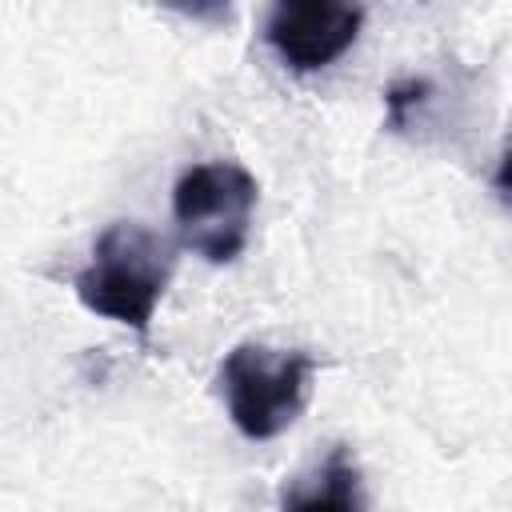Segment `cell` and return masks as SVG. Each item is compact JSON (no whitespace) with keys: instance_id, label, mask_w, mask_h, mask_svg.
Returning a JSON list of instances; mask_svg holds the SVG:
<instances>
[{"instance_id":"6da1fadb","label":"cell","mask_w":512,"mask_h":512,"mask_svg":"<svg viewBox=\"0 0 512 512\" xmlns=\"http://www.w3.org/2000/svg\"><path fill=\"white\" fill-rule=\"evenodd\" d=\"M168 280H172L168 240L136 220H116L96 236L92 260L88 268L76 272L72 288L88 312L148 336Z\"/></svg>"},{"instance_id":"7a4b0ae2","label":"cell","mask_w":512,"mask_h":512,"mask_svg":"<svg viewBox=\"0 0 512 512\" xmlns=\"http://www.w3.org/2000/svg\"><path fill=\"white\" fill-rule=\"evenodd\" d=\"M312 368L316 360L300 348H268L256 340L236 344L216 372L236 432L248 440H272L296 424L308 400Z\"/></svg>"},{"instance_id":"3957f363","label":"cell","mask_w":512,"mask_h":512,"mask_svg":"<svg viewBox=\"0 0 512 512\" xmlns=\"http://www.w3.org/2000/svg\"><path fill=\"white\" fill-rule=\"evenodd\" d=\"M256 176L232 160L192 164L172 188V216L180 244L208 264H232L252 232Z\"/></svg>"},{"instance_id":"277c9868","label":"cell","mask_w":512,"mask_h":512,"mask_svg":"<svg viewBox=\"0 0 512 512\" xmlns=\"http://www.w3.org/2000/svg\"><path fill=\"white\" fill-rule=\"evenodd\" d=\"M364 24V8L336 0H280L264 20L268 48L292 72H316L340 60Z\"/></svg>"},{"instance_id":"5b68a950","label":"cell","mask_w":512,"mask_h":512,"mask_svg":"<svg viewBox=\"0 0 512 512\" xmlns=\"http://www.w3.org/2000/svg\"><path fill=\"white\" fill-rule=\"evenodd\" d=\"M284 512H364L360 508V472L344 444H336L312 480H300L284 492Z\"/></svg>"},{"instance_id":"8992f818","label":"cell","mask_w":512,"mask_h":512,"mask_svg":"<svg viewBox=\"0 0 512 512\" xmlns=\"http://www.w3.org/2000/svg\"><path fill=\"white\" fill-rule=\"evenodd\" d=\"M428 92H432V84L428 80H400V84H392L388 92H384V104H388V128H404L408 124V116L428 100Z\"/></svg>"},{"instance_id":"52a82bcc","label":"cell","mask_w":512,"mask_h":512,"mask_svg":"<svg viewBox=\"0 0 512 512\" xmlns=\"http://www.w3.org/2000/svg\"><path fill=\"white\" fill-rule=\"evenodd\" d=\"M496 188L512 200V136H508V144H504V156H500V168H496Z\"/></svg>"}]
</instances>
